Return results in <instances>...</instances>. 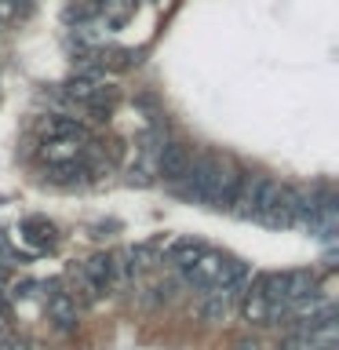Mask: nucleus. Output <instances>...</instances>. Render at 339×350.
<instances>
[{
  "instance_id": "1",
  "label": "nucleus",
  "mask_w": 339,
  "mask_h": 350,
  "mask_svg": "<svg viewBox=\"0 0 339 350\" xmlns=\"http://www.w3.org/2000/svg\"><path fill=\"white\" fill-rule=\"evenodd\" d=\"M77 281H81V292H77V303H98L103 295L113 292L117 284V270H113V256H92L81 262L77 270Z\"/></svg>"
},
{
  "instance_id": "2",
  "label": "nucleus",
  "mask_w": 339,
  "mask_h": 350,
  "mask_svg": "<svg viewBox=\"0 0 339 350\" xmlns=\"http://www.w3.org/2000/svg\"><path fill=\"white\" fill-rule=\"evenodd\" d=\"M157 175L164 183H182L186 179V172H190V161H193V153H190V146L186 142H179V139H164L161 146H157Z\"/></svg>"
},
{
  "instance_id": "3",
  "label": "nucleus",
  "mask_w": 339,
  "mask_h": 350,
  "mask_svg": "<svg viewBox=\"0 0 339 350\" xmlns=\"http://www.w3.org/2000/svg\"><path fill=\"white\" fill-rule=\"evenodd\" d=\"M48 321L59 336H73L77 325H81V303H77L73 292H62L55 288L48 295Z\"/></svg>"
},
{
  "instance_id": "4",
  "label": "nucleus",
  "mask_w": 339,
  "mask_h": 350,
  "mask_svg": "<svg viewBox=\"0 0 339 350\" xmlns=\"http://www.w3.org/2000/svg\"><path fill=\"white\" fill-rule=\"evenodd\" d=\"M40 135L44 142H77V146H84V142H92V131L81 117H62V113H51L40 120Z\"/></svg>"
},
{
  "instance_id": "5",
  "label": "nucleus",
  "mask_w": 339,
  "mask_h": 350,
  "mask_svg": "<svg viewBox=\"0 0 339 350\" xmlns=\"http://www.w3.org/2000/svg\"><path fill=\"white\" fill-rule=\"evenodd\" d=\"M18 237L29 245V256H37V252H48L55 245V226L40 215H29L18 223Z\"/></svg>"
},
{
  "instance_id": "6",
  "label": "nucleus",
  "mask_w": 339,
  "mask_h": 350,
  "mask_svg": "<svg viewBox=\"0 0 339 350\" xmlns=\"http://www.w3.org/2000/svg\"><path fill=\"white\" fill-rule=\"evenodd\" d=\"M92 175H87V164H84V150L77 161H66V164H48L44 168V183L51 186H84Z\"/></svg>"
},
{
  "instance_id": "7",
  "label": "nucleus",
  "mask_w": 339,
  "mask_h": 350,
  "mask_svg": "<svg viewBox=\"0 0 339 350\" xmlns=\"http://www.w3.org/2000/svg\"><path fill=\"white\" fill-rule=\"evenodd\" d=\"M204 252H208V245H204V241L182 237V241H172V245H168V259H172V267L182 273V270H190L193 262L204 256Z\"/></svg>"
},
{
  "instance_id": "8",
  "label": "nucleus",
  "mask_w": 339,
  "mask_h": 350,
  "mask_svg": "<svg viewBox=\"0 0 339 350\" xmlns=\"http://www.w3.org/2000/svg\"><path fill=\"white\" fill-rule=\"evenodd\" d=\"M197 310H201L204 321H226L230 310H234V299L223 295L219 288H208V292H201V299H197Z\"/></svg>"
},
{
  "instance_id": "9",
  "label": "nucleus",
  "mask_w": 339,
  "mask_h": 350,
  "mask_svg": "<svg viewBox=\"0 0 339 350\" xmlns=\"http://www.w3.org/2000/svg\"><path fill=\"white\" fill-rule=\"evenodd\" d=\"M241 314H245L248 325L267 328L270 325V299H262L259 292H245V295H241Z\"/></svg>"
},
{
  "instance_id": "10",
  "label": "nucleus",
  "mask_w": 339,
  "mask_h": 350,
  "mask_svg": "<svg viewBox=\"0 0 339 350\" xmlns=\"http://www.w3.org/2000/svg\"><path fill=\"white\" fill-rule=\"evenodd\" d=\"M84 146H87V142H84ZM84 146H77V142H44V146H40V161H44V164H66V161H77Z\"/></svg>"
},
{
  "instance_id": "11",
  "label": "nucleus",
  "mask_w": 339,
  "mask_h": 350,
  "mask_svg": "<svg viewBox=\"0 0 339 350\" xmlns=\"http://www.w3.org/2000/svg\"><path fill=\"white\" fill-rule=\"evenodd\" d=\"M0 350H33V343L22 339V336H15L11 328H4V332H0Z\"/></svg>"
},
{
  "instance_id": "12",
  "label": "nucleus",
  "mask_w": 339,
  "mask_h": 350,
  "mask_svg": "<svg viewBox=\"0 0 339 350\" xmlns=\"http://www.w3.org/2000/svg\"><path fill=\"white\" fill-rule=\"evenodd\" d=\"M234 350H259V339H237Z\"/></svg>"
}]
</instances>
